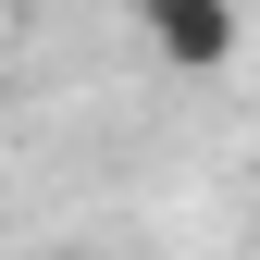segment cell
Wrapping results in <instances>:
<instances>
[{
  "instance_id": "1",
  "label": "cell",
  "mask_w": 260,
  "mask_h": 260,
  "mask_svg": "<svg viewBox=\"0 0 260 260\" xmlns=\"http://www.w3.org/2000/svg\"><path fill=\"white\" fill-rule=\"evenodd\" d=\"M137 25L174 75H223L236 62V0H137Z\"/></svg>"
}]
</instances>
